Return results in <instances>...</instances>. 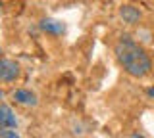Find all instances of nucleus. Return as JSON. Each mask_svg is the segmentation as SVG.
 I'll return each instance as SVG.
<instances>
[{
  "label": "nucleus",
  "instance_id": "obj_1",
  "mask_svg": "<svg viewBox=\"0 0 154 138\" xmlns=\"http://www.w3.org/2000/svg\"><path fill=\"white\" fill-rule=\"evenodd\" d=\"M116 58L123 65V69L133 77H144L150 73L152 61L148 58V54L144 52L143 46H139L137 42L129 37H122L114 46Z\"/></svg>",
  "mask_w": 154,
  "mask_h": 138
},
{
  "label": "nucleus",
  "instance_id": "obj_2",
  "mask_svg": "<svg viewBox=\"0 0 154 138\" xmlns=\"http://www.w3.org/2000/svg\"><path fill=\"white\" fill-rule=\"evenodd\" d=\"M19 77V65L16 61L4 58L2 63H0V79L4 81V83H12V81H16Z\"/></svg>",
  "mask_w": 154,
  "mask_h": 138
},
{
  "label": "nucleus",
  "instance_id": "obj_3",
  "mask_svg": "<svg viewBox=\"0 0 154 138\" xmlns=\"http://www.w3.org/2000/svg\"><path fill=\"white\" fill-rule=\"evenodd\" d=\"M38 27H41L45 33H50V35H62V33H66V25L62 21L58 19H50V17H46V19H42L38 23Z\"/></svg>",
  "mask_w": 154,
  "mask_h": 138
},
{
  "label": "nucleus",
  "instance_id": "obj_4",
  "mask_svg": "<svg viewBox=\"0 0 154 138\" xmlns=\"http://www.w3.org/2000/svg\"><path fill=\"white\" fill-rule=\"evenodd\" d=\"M0 125H2V128H16L17 127V119L6 104L0 106Z\"/></svg>",
  "mask_w": 154,
  "mask_h": 138
},
{
  "label": "nucleus",
  "instance_id": "obj_5",
  "mask_svg": "<svg viewBox=\"0 0 154 138\" xmlns=\"http://www.w3.org/2000/svg\"><path fill=\"white\" fill-rule=\"evenodd\" d=\"M14 98H16V102L23 104V106H35V104H37L35 94H33L31 90H25V88L16 90V92H14Z\"/></svg>",
  "mask_w": 154,
  "mask_h": 138
},
{
  "label": "nucleus",
  "instance_id": "obj_6",
  "mask_svg": "<svg viewBox=\"0 0 154 138\" xmlns=\"http://www.w3.org/2000/svg\"><path fill=\"white\" fill-rule=\"evenodd\" d=\"M119 16L123 17L125 23H137L139 19H141V12H139L137 8H133V6H122Z\"/></svg>",
  "mask_w": 154,
  "mask_h": 138
},
{
  "label": "nucleus",
  "instance_id": "obj_7",
  "mask_svg": "<svg viewBox=\"0 0 154 138\" xmlns=\"http://www.w3.org/2000/svg\"><path fill=\"white\" fill-rule=\"evenodd\" d=\"M0 138H19L16 134V131H8V128H4L2 132H0Z\"/></svg>",
  "mask_w": 154,
  "mask_h": 138
},
{
  "label": "nucleus",
  "instance_id": "obj_8",
  "mask_svg": "<svg viewBox=\"0 0 154 138\" xmlns=\"http://www.w3.org/2000/svg\"><path fill=\"white\" fill-rule=\"evenodd\" d=\"M148 96H150V98H154V88H148Z\"/></svg>",
  "mask_w": 154,
  "mask_h": 138
},
{
  "label": "nucleus",
  "instance_id": "obj_9",
  "mask_svg": "<svg viewBox=\"0 0 154 138\" xmlns=\"http://www.w3.org/2000/svg\"><path fill=\"white\" fill-rule=\"evenodd\" d=\"M131 138H144L143 134H131Z\"/></svg>",
  "mask_w": 154,
  "mask_h": 138
}]
</instances>
